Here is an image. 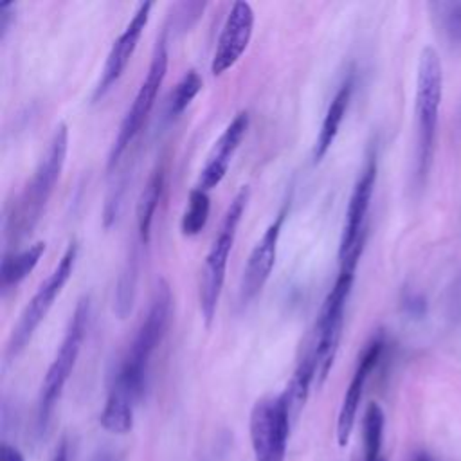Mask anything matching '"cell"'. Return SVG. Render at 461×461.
Here are the masks:
<instances>
[{"mask_svg":"<svg viewBox=\"0 0 461 461\" xmlns=\"http://www.w3.org/2000/svg\"><path fill=\"white\" fill-rule=\"evenodd\" d=\"M173 295L166 279H160L149 301V308L140 321L126 355L122 357L119 369L113 376V391L128 396L133 403L140 400L146 387L148 367L155 349L166 337L169 319H171Z\"/></svg>","mask_w":461,"mask_h":461,"instance_id":"6da1fadb","label":"cell"},{"mask_svg":"<svg viewBox=\"0 0 461 461\" xmlns=\"http://www.w3.org/2000/svg\"><path fill=\"white\" fill-rule=\"evenodd\" d=\"M68 151V128L67 124H58L49 146L40 158L32 176L25 182L20 194L14 198L11 211L5 218V236L18 243L27 238L38 225L56 184L59 182Z\"/></svg>","mask_w":461,"mask_h":461,"instance_id":"7a4b0ae2","label":"cell"},{"mask_svg":"<svg viewBox=\"0 0 461 461\" xmlns=\"http://www.w3.org/2000/svg\"><path fill=\"white\" fill-rule=\"evenodd\" d=\"M364 247L358 245L355 247L349 254H346L340 261V270L337 276V281L330 294L326 295L317 321H315V339H313V357H315V384L321 387L337 357L339 344L342 339V326H344V312H346V303L351 294V286L355 281V270L358 265V259L362 256Z\"/></svg>","mask_w":461,"mask_h":461,"instance_id":"3957f363","label":"cell"},{"mask_svg":"<svg viewBox=\"0 0 461 461\" xmlns=\"http://www.w3.org/2000/svg\"><path fill=\"white\" fill-rule=\"evenodd\" d=\"M443 92V72L438 52L432 47H425L418 59V74H416V178L423 182L436 140V128L439 117Z\"/></svg>","mask_w":461,"mask_h":461,"instance_id":"277c9868","label":"cell"},{"mask_svg":"<svg viewBox=\"0 0 461 461\" xmlns=\"http://www.w3.org/2000/svg\"><path fill=\"white\" fill-rule=\"evenodd\" d=\"M250 196V189L249 185H243L232 198V202L229 203L223 220L220 223L218 234L212 240V245L205 256L203 261V268H202V277H200V310H202V317L205 326L209 328L214 315H216V308L220 303V295H221V288H223V281H225V272H227V261H229V254L232 250L234 240H236V232H238V225L241 221V216L245 212L247 202Z\"/></svg>","mask_w":461,"mask_h":461,"instance_id":"5b68a950","label":"cell"},{"mask_svg":"<svg viewBox=\"0 0 461 461\" xmlns=\"http://www.w3.org/2000/svg\"><path fill=\"white\" fill-rule=\"evenodd\" d=\"M88 321H90V297L83 295L77 301V304L70 315L63 340H61L58 351H56V357L50 362V366L43 376V382H41L40 400H38V427H40V430H43L47 427V423L52 416L54 405L58 403V400L63 393V387L76 367V362H77V357H79V351H81L86 330H88Z\"/></svg>","mask_w":461,"mask_h":461,"instance_id":"8992f818","label":"cell"},{"mask_svg":"<svg viewBox=\"0 0 461 461\" xmlns=\"http://www.w3.org/2000/svg\"><path fill=\"white\" fill-rule=\"evenodd\" d=\"M167 63H169V54H167V40L166 34L162 32L160 38H157L155 47H153V54H151V61L148 67V72L133 97L131 106L128 108L126 115L122 117V122L119 126V131L112 142L110 153H108V162H106V169H113L117 166V162L121 160V157L124 155V151L128 149V146L135 140V137L139 135V131L142 130L149 112L155 106L158 90L164 83L166 72H167Z\"/></svg>","mask_w":461,"mask_h":461,"instance_id":"52a82bcc","label":"cell"},{"mask_svg":"<svg viewBox=\"0 0 461 461\" xmlns=\"http://www.w3.org/2000/svg\"><path fill=\"white\" fill-rule=\"evenodd\" d=\"M77 259V243L70 241L65 249L63 256L59 258L58 265L52 268V272L41 281L34 295L29 299L25 308L22 310L18 322L13 326L7 346H5V358L13 360L16 358L25 346L31 342L34 331L41 324V321L47 317L49 310L52 308L56 297L61 294L63 286L70 279L74 272V265Z\"/></svg>","mask_w":461,"mask_h":461,"instance_id":"ba28073f","label":"cell"},{"mask_svg":"<svg viewBox=\"0 0 461 461\" xmlns=\"http://www.w3.org/2000/svg\"><path fill=\"white\" fill-rule=\"evenodd\" d=\"M290 412L283 394L256 402L250 412V443L256 461H283L290 434Z\"/></svg>","mask_w":461,"mask_h":461,"instance_id":"9c48e42d","label":"cell"},{"mask_svg":"<svg viewBox=\"0 0 461 461\" xmlns=\"http://www.w3.org/2000/svg\"><path fill=\"white\" fill-rule=\"evenodd\" d=\"M285 216L286 207H283L277 218L265 229V232L261 234V238L256 241L249 254L238 290V301L241 306H247L263 290L272 274L277 258V245Z\"/></svg>","mask_w":461,"mask_h":461,"instance_id":"30bf717a","label":"cell"},{"mask_svg":"<svg viewBox=\"0 0 461 461\" xmlns=\"http://www.w3.org/2000/svg\"><path fill=\"white\" fill-rule=\"evenodd\" d=\"M254 31V11L247 2H234L221 27L212 59L211 74L221 76L236 65L247 50Z\"/></svg>","mask_w":461,"mask_h":461,"instance_id":"8fae6325","label":"cell"},{"mask_svg":"<svg viewBox=\"0 0 461 461\" xmlns=\"http://www.w3.org/2000/svg\"><path fill=\"white\" fill-rule=\"evenodd\" d=\"M376 171H378V160H376V151L373 149L366 157L364 167L349 196L342 234H340V243H339V259H342L360 240L366 238V218H367V211H369L373 191H375Z\"/></svg>","mask_w":461,"mask_h":461,"instance_id":"7c38bea8","label":"cell"},{"mask_svg":"<svg viewBox=\"0 0 461 461\" xmlns=\"http://www.w3.org/2000/svg\"><path fill=\"white\" fill-rule=\"evenodd\" d=\"M151 7H153V2H142L137 7L131 20L128 22V25L124 27V31L112 43L110 52H108L106 61H104L103 70H101V77H99L97 86L94 90V101L101 99L119 81V77L126 70V67H128L135 49H137V43H139L146 25H148Z\"/></svg>","mask_w":461,"mask_h":461,"instance_id":"4fadbf2b","label":"cell"},{"mask_svg":"<svg viewBox=\"0 0 461 461\" xmlns=\"http://www.w3.org/2000/svg\"><path fill=\"white\" fill-rule=\"evenodd\" d=\"M382 351H384V337L376 335L366 344L362 355L358 357L355 373H353L351 382L344 393L339 418H337V441L340 447H346L351 438L366 382H367L369 375L373 373V369L376 367V364L382 357Z\"/></svg>","mask_w":461,"mask_h":461,"instance_id":"5bb4252c","label":"cell"},{"mask_svg":"<svg viewBox=\"0 0 461 461\" xmlns=\"http://www.w3.org/2000/svg\"><path fill=\"white\" fill-rule=\"evenodd\" d=\"M249 130V112H238L234 115V119L227 124V128L223 130V133L220 135V139L214 142L205 166L202 167L200 175H198V189L203 191H211L214 189L223 176L227 175L229 164L240 146V142L243 140L245 133Z\"/></svg>","mask_w":461,"mask_h":461,"instance_id":"9a60e30c","label":"cell"},{"mask_svg":"<svg viewBox=\"0 0 461 461\" xmlns=\"http://www.w3.org/2000/svg\"><path fill=\"white\" fill-rule=\"evenodd\" d=\"M353 86H355L353 76H348L342 81V85L339 86V90L335 92V95H333V99H331V103L326 110V115H324L321 130H319V135H317L315 144H313V162L315 164L324 158V155L330 151L331 144L337 139L340 122L346 115V110H348L351 95H353Z\"/></svg>","mask_w":461,"mask_h":461,"instance_id":"2e32d148","label":"cell"},{"mask_svg":"<svg viewBox=\"0 0 461 461\" xmlns=\"http://www.w3.org/2000/svg\"><path fill=\"white\" fill-rule=\"evenodd\" d=\"M166 182V166L157 164L151 175L148 176L139 200H137V209H135V218H137V232H139V241L140 245H148L151 240V227H153V216L164 189Z\"/></svg>","mask_w":461,"mask_h":461,"instance_id":"e0dca14e","label":"cell"},{"mask_svg":"<svg viewBox=\"0 0 461 461\" xmlns=\"http://www.w3.org/2000/svg\"><path fill=\"white\" fill-rule=\"evenodd\" d=\"M312 382H315V357L313 348L310 346L299 358L286 389L281 393L286 402L292 421L299 416L301 409L304 407Z\"/></svg>","mask_w":461,"mask_h":461,"instance_id":"ac0fdd59","label":"cell"},{"mask_svg":"<svg viewBox=\"0 0 461 461\" xmlns=\"http://www.w3.org/2000/svg\"><path fill=\"white\" fill-rule=\"evenodd\" d=\"M43 252H45V241H36L23 250L5 254L0 263L2 292H7L9 288H14L18 283H22L36 268Z\"/></svg>","mask_w":461,"mask_h":461,"instance_id":"d6986e66","label":"cell"},{"mask_svg":"<svg viewBox=\"0 0 461 461\" xmlns=\"http://www.w3.org/2000/svg\"><path fill=\"white\" fill-rule=\"evenodd\" d=\"M133 405L128 396L110 389L99 416L101 427L110 434H128L133 427Z\"/></svg>","mask_w":461,"mask_h":461,"instance_id":"ffe728a7","label":"cell"},{"mask_svg":"<svg viewBox=\"0 0 461 461\" xmlns=\"http://www.w3.org/2000/svg\"><path fill=\"white\" fill-rule=\"evenodd\" d=\"M137 277H139V256L135 250L128 256L122 272L117 281V290H115V313L119 319H126L128 313L131 312L133 299H135V288H137Z\"/></svg>","mask_w":461,"mask_h":461,"instance_id":"44dd1931","label":"cell"},{"mask_svg":"<svg viewBox=\"0 0 461 461\" xmlns=\"http://www.w3.org/2000/svg\"><path fill=\"white\" fill-rule=\"evenodd\" d=\"M384 411L376 402H371L364 412L362 434H364V461H382V436H384Z\"/></svg>","mask_w":461,"mask_h":461,"instance_id":"7402d4cb","label":"cell"},{"mask_svg":"<svg viewBox=\"0 0 461 461\" xmlns=\"http://www.w3.org/2000/svg\"><path fill=\"white\" fill-rule=\"evenodd\" d=\"M209 211H211V198L207 191L194 187L189 193V202L180 220V232L187 238L200 234L209 220Z\"/></svg>","mask_w":461,"mask_h":461,"instance_id":"603a6c76","label":"cell"},{"mask_svg":"<svg viewBox=\"0 0 461 461\" xmlns=\"http://www.w3.org/2000/svg\"><path fill=\"white\" fill-rule=\"evenodd\" d=\"M202 90V77L196 70H187L182 79L176 83L175 90L169 95L167 101V115L169 117H176L180 115L189 104L191 101L198 95V92Z\"/></svg>","mask_w":461,"mask_h":461,"instance_id":"cb8c5ba5","label":"cell"},{"mask_svg":"<svg viewBox=\"0 0 461 461\" xmlns=\"http://www.w3.org/2000/svg\"><path fill=\"white\" fill-rule=\"evenodd\" d=\"M443 23L452 41L461 40V4H443Z\"/></svg>","mask_w":461,"mask_h":461,"instance_id":"d4e9b609","label":"cell"},{"mask_svg":"<svg viewBox=\"0 0 461 461\" xmlns=\"http://www.w3.org/2000/svg\"><path fill=\"white\" fill-rule=\"evenodd\" d=\"M14 2H0V38L5 36V32L11 27V22L14 20Z\"/></svg>","mask_w":461,"mask_h":461,"instance_id":"484cf974","label":"cell"},{"mask_svg":"<svg viewBox=\"0 0 461 461\" xmlns=\"http://www.w3.org/2000/svg\"><path fill=\"white\" fill-rule=\"evenodd\" d=\"M0 461H25V459H23L22 452L16 447L2 443V447H0Z\"/></svg>","mask_w":461,"mask_h":461,"instance_id":"4316f807","label":"cell"},{"mask_svg":"<svg viewBox=\"0 0 461 461\" xmlns=\"http://www.w3.org/2000/svg\"><path fill=\"white\" fill-rule=\"evenodd\" d=\"M52 461H68V447H67V441H65V439L58 445Z\"/></svg>","mask_w":461,"mask_h":461,"instance_id":"83f0119b","label":"cell"},{"mask_svg":"<svg viewBox=\"0 0 461 461\" xmlns=\"http://www.w3.org/2000/svg\"><path fill=\"white\" fill-rule=\"evenodd\" d=\"M411 461H436L429 452H416Z\"/></svg>","mask_w":461,"mask_h":461,"instance_id":"f1b7e54d","label":"cell"},{"mask_svg":"<svg viewBox=\"0 0 461 461\" xmlns=\"http://www.w3.org/2000/svg\"><path fill=\"white\" fill-rule=\"evenodd\" d=\"M382 461H384V459H382Z\"/></svg>","mask_w":461,"mask_h":461,"instance_id":"f546056e","label":"cell"}]
</instances>
